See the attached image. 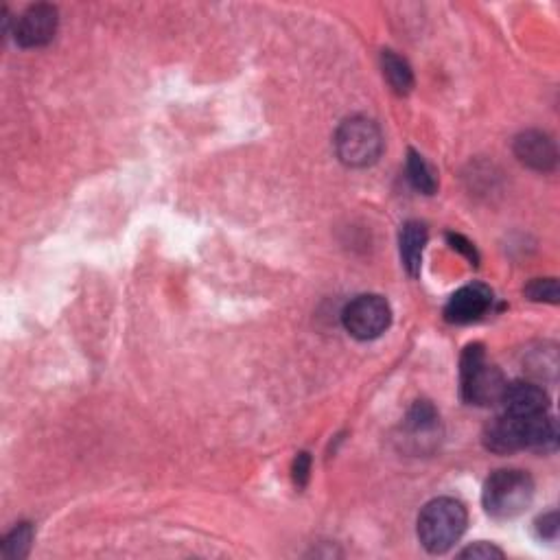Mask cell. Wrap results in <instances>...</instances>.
<instances>
[{
  "label": "cell",
  "instance_id": "cell-1",
  "mask_svg": "<svg viewBox=\"0 0 560 560\" xmlns=\"http://www.w3.org/2000/svg\"><path fill=\"white\" fill-rule=\"evenodd\" d=\"M466 508L453 497H438L418 517V541L429 554H445L462 539L466 530Z\"/></svg>",
  "mask_w": 560,
  "mask_h": 560
},
{
  "label": "cell",
  "instance_id": "cell-2",
  "mask_svg": "<svg viewBox=\"0 0 560 560\" xmlns=\"http://www.w3.org/2000/svg\"><path fill=\"white\" fill-rule=\"evenodd\" d=\"M534 482L525 471L504 469L495 471L484 484L482 501L493 519H515L532 504Z\"/></svg>",
  "mask_w": 560,
  "mask_h": 560
},
{
  "label": "cell",
  "instance_id": "cell-3",
  "mask_svg": "<svg viewBox=\"0 0 560 560\" xmlns=\"http://www.w3.org/2000/svg\"><path fill=\"white\" fill-rule=\"evenodd\" d=\"M335 151L346 167L366 169L381 158L383 134L375 121L366 116L346 119L335 134Z\"/></svg>",
  "mask_w": 560,
  "mask_h": 560
},
{
  "label": "cell",
  "instance_id": "cell-4",
  "mask_svg": "<svg viewBox=\"0 0 560 560\" xmlns=\"http://www.w3.org/2000/svg\"><path fill=\"white\" fill-rule=\"evenodd\" d=\"M460 381L464 401L482 407L499 403L506 388L504 375H501L495 366L486 364L484 350L480 344H473L464 350Z\"/></svg>",
  "mask_w": 560,
  "mask_h": 560
},
{
  "label": "cell",
  "instance_id": "cell-5",
  "mask_svg": "<svg viewBox=\"0 0 560 560\" xmlns=\"http://www.w3.org/2000/svg\"><path fill=\"white\" fill-rule=\"evenodd\" d=\"M344 329L355 337V340H377L392 324V309L388 300L377 294L357 296L348 302L342 313Z\"/></svg>",
  "mask_w": 560,
  "mask_h": 560
},
{
  "label": "cell",
  "instance_id": "cell-6",
  "mask_svg": "<svg viewBox=\"0 0 560 560\" xmlns=\"http://www.w3.org/2000/svg\"><path fill=\"white\" fill-rule=\"evenodd\" d=\"M57 33V9L53 5H33L16 20L14 38L22 49H40Z\"/></svg>",
  "mask_w": 560,
  "mask_h": 560
},
{
  "label": "cell",
  "instance_id": "cell-7",
  "mask_svg": "<svg viewBox=\"0 0 560 560\" xmlns=\"http://www.w3.org/2000/svg\"><path fill=\"white\" fill-rule=\"evenodd\" d=\"M499 403L504 405V414L512 418H532V416L547 414L550 396H547V392L539 383L515 381V383H506Z\"/></svg>",
  "mask_w": 560,
  "mask_h": 560
},
{
  "label": "cell",
  "instance_id": "cell-8",
  "mask_svg": "<svg viewBox=\"0 0 560 560\" xmlns=\"http://www.w3.org/2000/svg\"><path fill=\"white\" fill-rule=\"evenodd\" d=\"M493 305V291L484 285H466L455 291L445 307V318L451 324H471Z\"/></svg>",
  "mask_w": 560,
  "mask_h": 560
},
{
  "label": "cell",
  "instance_id": "cell-9",
  "mask_svg": "<svg viewBox=\"0 0 560 560\" xmlns=\"http://www.w3.org/2000/svg\"><path fill=\"white\" fill-rule=\"evenodd\" d=\"M515 156L525 167L534 171H552L556 167V145L554 140L543 132H523L515 140Z\"/></svg>",
  "mask_w": 560,
  "mask_h": 560
},
{
  "label": "cell",
  "instance_id": "cell-10",
  "mask_svg": "<svg viewBox=\"0 0 560 560\" xmlns=\"http://www.w3.org/2000/svg\"><path fill=\"white\" fill-rule=\"evenodd\" d=\"M484 447L493 453L506 455L512 451L525 449L523 445V420L512 418L508 414H501L495 420H490L484 429Z\"/></svg>",
  "mask_w": 560,
  "mask_h": 560
},
{
  "label": "cell",
  "instance_id": "cell-11",
  "mask_svg": "<svg viewBox=\"0 0 560 560\" xmlns=\"http://www.w3.org/2000/svg\"><path fill=\"white\" fill-rule=\"evenodd\" d=\"M427 243V228L420 221H407L401 230L399 245H401V261L403 267L412 278L420 274L423 267V252Z\"/></svg>",
  "mask_w": 560,
  "mask_h": 560
},
{
  "label": "cell",
  "instance_id": "cell-12",
  "mask_svg": "<svg viewBox=\"0 0 560 560\" xmlns=\"http://www.w3.org/2000/svg\"><path fill=\"white\" fill-rule=\"evenodd\" d=\"M381 68H383V77L388 79V84L396 95H410L414 88V73H412V66L407 64L403 57H399L394 51H383Z\"/></svg>",
  "mask_w": 560,
  "mask_h": 560
},
{
  "label": "cell",
  "instance_id": "cell-13",
  "mask_svg": "<svg viewBox=\"0 0 560 560\" xmlns=\"http://www.w3.org/2000/svg\"><path fill=\"white\" fill-rule=\"evenodd\" d=\"M407 178H410L414 189L423 195H434L438 189L434 171H431L425 158L416 154L414 149H410V156H407Z\"/></svg>",
  "mask_w": 560,
  "mask_h": 560
},
{
  "label": "cell",
  "instance_id": "cell-14",
  "mask_svg": "<svg viewBox=\"0 0 560 560\" xmlns=\"http://www.w3.org/2000/svg\"><path fill=\"white\" fill-rule=\"evenodd\" d=\"M33 543V528L31 523H20L14 530L7 534V539L3 543V556L7 560H20L25 558L31 550Z\"/></svg>",
  "mask_w": 560,
  "mask_h": 560
},
{
  "label": "cell",
  "instance_id": "cell-15",
  "mask_svg": "<svg viewBox=\"0 0 560 560\" xmlns=\"http://www.w3.org/2000/svg\"><path fill=\"white\" fill-rule=\"evenodd\" d=\"M405 427L412 431V434H431L438 427V414L434 407H431L429 403L425 401H418L410 414H407V420H405Z\"/></svg>",
  "mask_w": 560,
  "mask_h": 560
},
{
  "label": "cell",
  "instance_id": "cell-16",
  "mask_svg": "<svg viewBox=\"0 0 560 560\" xmlns=\"http://www.w3.org/2000/svg\"><path fill=\"white\" fill-rule=\"evenodd\" d=\"M525 296L534 302H550L556 305L558 302V280L556 278H536L525 287Z\"/></svg>",
  "mask_w": 560,
  "mask_h": 560
},
{
  "label": "cell",
  "instance_id": "cell-17",
  "mask_svg": "<svg viewBox=\"0 0 560 560\" xmlns=\"http://www.w3.org/2000/svg\"><path fill=\"white\" fill-rule=\"evenodd\" d=\"M460 558H473V560H490V558H504V552L499 547L490 543H475L460 552Z\"/></svg>",
  "mask_w": 560,
  "mask_h": 560
},
{
  "label": "cell",
  "instance_id": "cell-18",
  "mask_svg": "<svg viewBox=\"0 0 560 560\" xmlns=\"http://www.w3.org/2000/svg\"><path fill=\"white\" fill-rule=\"evenodd\" d=\"M536 530H539L541 539L554 541L558 536V515L556 512H547L539 521H536Z\"/></svg>",
  "mask_w": 560,
  "mask_h": 560
},
{
  "label": "cell",
  "instance_id": "cell-19",
  "mask_svg": "<svg viewBox=\"0 0 560 560\" xmlns=\"http://www.w3.org/2000/svg\"><path fill=\"white\" fill-rule=\"evenodd\" d=\"M309 471H311L309 453H300L294 462V482L298 486H305L309 482Z\"/></svg>",
  "mask_w": 560,
  "mask_h": 560
},
{
  "label": "cell",
  "instance_id": "cell-20",
  "mask_svg": "<svg viewBox=\"0 0 560 560\" xmlns=\"http://www.w3.org/2000/svg\"><path fill=\"white\" fill-rule=\"evenodd\" d=\"M449 241H451V245H453V250H458V252H462L466 259H471L473 263H477V252H475V248L473 245L466 241L464 237H460V235H449Z\"/></svg>",
  "mask_w": 560,
  "mask_h": 560
}]
</instances>
